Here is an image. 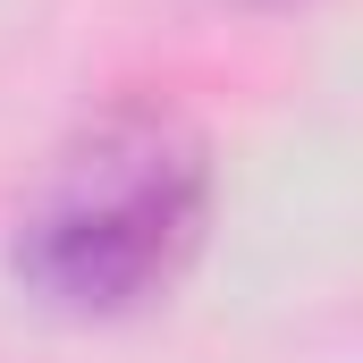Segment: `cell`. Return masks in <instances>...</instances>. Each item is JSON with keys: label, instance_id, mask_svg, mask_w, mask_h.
Returning <instances> with one entry per match:
<instances>
[{"label": "cell", "instance_id": "1", "mask_svg": "<svg viewBox=\"0 0 363 363\" xmlns=\"http://www.w3.org/2000/svg\"><path fill=\"white\" fill-rule=\"evenodd\" d=\"M211 152L169 101H110L85 118L17 211L9 271L26 296L77 321H118L152 304L203 245Z\"/></svg>", "mask_w": 363, "mask_h": 363}]
</instances>
